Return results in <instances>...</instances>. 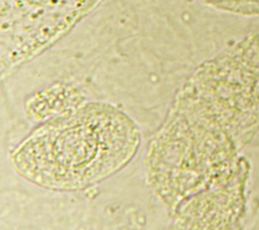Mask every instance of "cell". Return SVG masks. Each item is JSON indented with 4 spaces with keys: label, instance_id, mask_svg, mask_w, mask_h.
Segmentation results:
<instances>
[{
    "label": "cell",
    "instance_id": "3",
    "mask_svg": "<svg viewBox=\"0 0 259 230\" xmlns=\"http://www.w3.org/2000/svg\"><path fill=\"white\" fill-rule=\"evenodd\" d=\"M99 0H1L2 77L68 32Z\"/></svg>",
    "mask_w": 259,
    "mask_h": 230
},
{
    "label": "cell",
    "instance_id": "4",
    "mask_svg": "<svg viewBox=\"0 0 259 230\" xmlns=\"http://www.w3.org/2000/svg\"><path fill=\"white\" fill-rule=\"evenodd\" d=\"M250 166L226 184L184 200L172 212L179 228L240 229L246 216Z\"/></svg>",
    "mask_w": 259,
    "mask_h": 230
},
{
    "label": "cell",
    "instance_id": "5",
    "mask_svg": "<svg viewBox=\"0 0 259 230\" xmlns=\"http://www.w3.org/2000/svg\"><path fill=\"white\" fill-rule=\"evenodd\" d=\"M207 5L222 11L245 15L259 16V0H202Z\"/></svg>",
    "mask_w": 259,
    "mask_h": 230
},
{
    "label": "cell",
    "instance_id": "1",
    "mask_svg": "<svg viewBox=\"0 0 259 230\" xmlns=\"http://www.w3.org/2000/svg\"><path fill=\"white\" fill-rule=\"evenodd\" d=\"M138 126L106 102H87L47 120L11 153L14 170L44 188L76 191L121 170L136 155Z\"/></svg>",
    "mask_w": 259,
    "mask_h": 230
},
{
    "label": "cell",
    "instance_id": "2",
    "mask_svg": "<svg viewBox=\"0 0 259 230\" xmlns=\"http://www.w3.org/2000/svg\"><path fill=\"white\" fill-rule=\"evenodd\" d=\"M173 105L244 147L259 131V35L250 33L202 63Z\"/></svg>",
    "mask_w": 259,
    "mask_h": 230
}]
</instances>
